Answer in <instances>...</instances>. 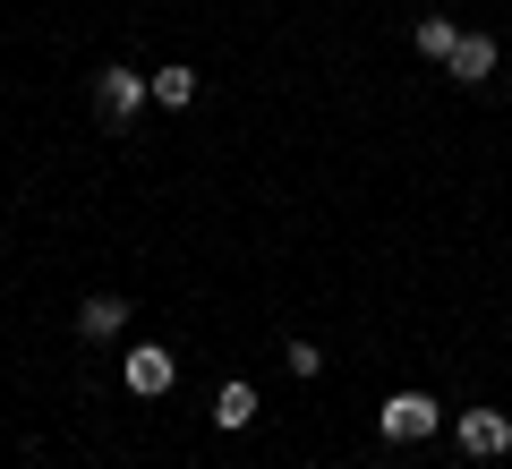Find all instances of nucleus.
Listing matches in <instances>:
<instances>
[{
	"label": "nucleus",
	"instance_id": "nucleus-1",
	"mask_svg": "<svg viewBox=\"0 0 512 469\" xmlns=\"http://www.w3.org/2000/svg\"><path fill=\"white\" fill-rule=\"evenodd\" d=\"M120 376H128V393H137V401H163L171 384H180V359H171L163 342H137V350L120 359Z\"/></svg>",
	"mask_w": 512,
	"mask_h": 469
},
{
	"label": "nucleus",
	"instance_id": "nucleus-2",
	"mask_svg": "<svg viewBox=\"0 0 512 469\" xmlns=\"http://www.w3.org/2000/svg\"><path fill=\"white\" fill-rule=\"evenodd\" d=\"M376 427L393 435V444H419V435H436V427H444V410H436V401H427V393H384Z\"/></svg>",
	"mask_w": 512,
	"mask_h": 469
},
{
	"label": "nucleus",
	"instance_id": "nucleus-3",
	"mask_svg": "<svg viewBox=\"0 0 512 469\" xmlns=\"http://www.w3.org/2000/svg\"><path fill=\"white\" fill-rule=\"evenodd\" d=\"M461 452H470V461H504V452H512V418L504 410H461Z\"/></svg>",
	"mask_w": 512,
	"mask_h": 469
},
{
	"label": "nucleus",
	"instance_id": "nucleus-4",
	"mask_svg": "<svg viewBox=\"0 0 512 469\" xmlns=\"http://www.w3.org/2000/svg\"><path fill=\"white\" fill-rule=\"evenodd\" d=\"M146 94H154V77H137V69H103L94 77V111H103V120H128Z\"/></svg>",
	"mask_w": 512,
	"mask_h": 469
},
{
	"label": "nucleus",
	"instance_id": "nucleus-5",
	"mask_svg": "<svg viewBox=\"0 0 512 469\" xmlns=\"http://www.w3.org/2000/svg\"><path fill=\"white\" fill-rule=\"evenodd\" d=\"M120 325H128V299H111V290H94V299L77 307V333H86V342H111Z\"/></svg>",
	"mask_w": 512,
	"mask_h": 469
},
{
	"label": "nucleus",
	"instance_id": "nucleus-6",
	"mask_svg": "<svg viewBox=\"0 0 512 469\" xmlns=\"http://www.w3.org/2000/svg\"><path fill=\"white\" fill-rule=\"evenodd\" d=\"M444 69H453L461 86H478V77H495V35H461V43H453V60H444Z\"/></svg>",
	"mask_w": 512,
	"mask_h": 469
},
{
	"label": "nucleus",
	"instance_id": "nucleus-7",
	"mask_svg": "<svg viewBox=\"0 0 512 469\" xmlns=\"http://www.w3.org/2000/svg\"><path fill=\"white\" fill-rule=\"evenodd\" d=\"M214 427H222V435L256 427V384H222V393H214Z\"/></svg>",
	"mask_w": 512,
	"mask_h": 469
},
{
	"label": "nucleus",
	"instance_id": "nucleus-8",
	"mask_svg": "<svg viewBox=\"0 0 512 469\" xmlns=\"http://www.w3.org/2000/svg\"><path fill=\"white\" fill-rule=\"evenodd\" d=\"M154 103H163V111H188V103H197V69H154Z\"/></svg>",
	"mask_w": 512,
	"mask_h": 469
},
{
	"label": "nucleus",
	"instance_id": "nucleus-9",
	"mask_svg": "<svg viewBox=\"0 0 512 469\" xmlns=\"http://www.w3.org/2000/svg\"><path fill=\"white\" fill-rule=\"evenodd\" d=\"M453 43H461V26L427 9V18H419V60H453Z\"/></svg>",
	"mask_w": 512,
	"mask_h": 469
},
{
	"label": "nucleus",
	"instance_id": "nucleus-10",
	"mask_svg": "<svg viewBox=\"0 0 512 469\" xmlns=\"http://www.w3.org/2000/svg\"><path fill=\"white\" fill-rule=\"evenodd\" d=\"M282 359H291V376H325V350L316 342H282Z\"/></svg>",
	"mask_w": 512,
	"mask_h": 469
}]
</instances>
